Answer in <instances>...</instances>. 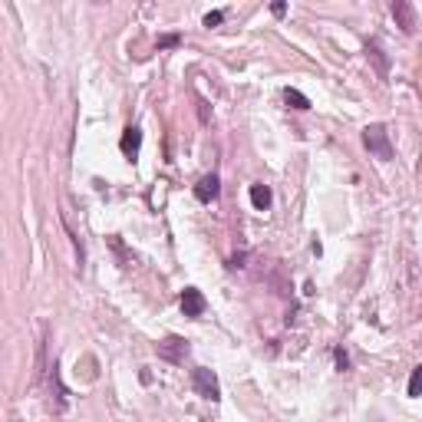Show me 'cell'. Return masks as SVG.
Returning <instances> with one entry per match:
<instances>
[{
    "instance_id": "8",
    "label": "cell",
    "mask_w": 422,
    "mask_h": 422,
    "mask_svg": "<svg viewBox=\"0 0 422 422\" xmlns=\"http://www.w3.org/2000/svg\"><path fill=\"white\" fill-rule=\"evenodd\" d=\"M271 202H274V195H271L268 185H251V205L258 208V211H268Z\"/></svg>"
},
{
    "instance_id": "4",
    "label": "cell",
    "mask_w": 422,
    "mask_h": 422,
    "mask_svg": "<svg viewBox=\"0 0 422 422\" xmlns=\"http://www.w3.org/2000/svg\"><path fill=\"white\" fill-rule=\"evenodd\" d=\"M205 307H208L205 294L198 291V287H185V291H182V310H185V317H202V314H205Z\"/></svg>"
},
{
    "instance_id": "11",
    "label": "cell",
    "mask_w": 422,
    "mask_h": 422,
    "mask_svg": "<svg viewBox=\"0 0 422 422\" xmlns=\"http://www.w3.org/2000/svg\"><path fill=\"white\" fill-rule=\"evenodd\" d=\"M409 396H422V363L412 369V376H409Z\"/></svg>"
},
{
    "instance_id": "12",
    "label": "cell",
    "mask_w": 422,
    "mask_h": 422,
    "mask_svg": "<svg viewBox=\"0 0 422 422\" xmlns=\"http://www.w3.org/2000/svg\"><path fill=\"white\" fill-rule=\"evenodd\" d=\"M182 44V37L178 33H165V37H159V50H172V46Z\"/></svg>"
},
{
    "instance_id": "14",
    "label": "cell",
    "mask_w": 422,
    "mask_h": 422,
    "mask_svg": "<svg viewBox=\"0 0 422 422\" xmlns=\"http://www.w3.org/2000/svg\"><path fill=\"white\" fill-rule=\"evenodd\" d=\"M225 20V13L221 11H211V13H205V27H218V23Z\"/></svg>"
},
{
    "instance_id": "9",
    "label": "cell",
    "mask_w": 422,
    "mask_h": 422,
    "mask_svg": "<svg viewBox=\"0 0 422 422\" xmlns=\"http://www.w3.org/2000/svg\"><path fill=\"white\" fill-rule=\"evenodd\" d=\"M367 56H369V60H373V63H376L379 76H386V73H390V60L383 56V46H379L376 40H369V44H367Z\"/></svg>"
},
{
    "instance_id": "13",
    "label": "cell",
    "mask_w": 422,
    "mask_h": 422,
    "mask_svg": "<svg viewBox=\"0 0 422 422\" xmlns=\"http://www.w3.org/2000/svg\"><path fill=\"white\" fill-rule=\"evenodd\" d=\"M334 357H336V367H340V373H347V369H350V357H347V353L336 347V350H334Z\"/></svg>"
},
{
    "instance_id": "2",
    "label": "cell",
    "mask_w": 422,
    "mask_h": 422,
    "mask_svg": "<svg viewBox=\"0 0 422 422\" xmlns=\"http://www.w3.org/2000/svg\"><path fill=\"white\" fill-rule=\"evenodd\" d=\"M192 386H195V393L202 400H211V402L221 400V383H218V376L211 369H205V367L192 369Z\"/></svg>"
},
{
    "instance_id": "15",
    "label": "cell",
    "mask_w": 422,
    "mask_h": 422,
    "mask_svg": "<svg viewBox=\"0 0 422 422\" xmlns=\"http://www.w3.org/2000/svg\"><path fill=\"white\" fill-rule=\"evenodd\" d=\"M271 13H274V17H284V13H287V4H281V0L271 4Z\"/></svg>"
},
{
    "instance_id": "5",
    "label": "cell",
    "mask_w": 422,
    "mask_h": 422,
    "mask_svg": "<svg viewBox=\"0 0 422 422\" xmlns=\"http://www.w3.org/2000/svg\"><path fill=\"white\" fill-rule=\"evenodd\" d=\"M393 20H396V27H400L402 33L416 30V11H412V4H406V0H396V4H393Z\"/></svg>"
},
{
    "instance_id": "3",
    "label": "cell",
    "mask_w": 422,
    "mask_h": 422,
    "mask_svg": "<svg viewBox=\"0 0 422 422\" xmlns=\"http://www.w3.org/2000/svg\"><path fill=\"white\" fill-rule=\"evenodd\" d=\"M159 357L169 360V363H185V357H188V340H182V336L162 340V343H159Z\"/></svg>"
},
{
    "instance_id": "7",
    "label": "cell",
    "mask_w": 422,
    "mask_h": 422,
    "mask_svg": "<svg viewBox=\"0 0 422 422\" xmlns=\"http://www.w3.org/2000/svg\"><path fill=\"white\" fill-rule=\"evenodd\" d=\"M139 145H142V129L129 126V129L122 132V139H119L122 155H126V159H136V155H139Z\"/></svg>"
},
{
    "instance_id": "10",
    "label": "cell",
    "mask_w": 422,
    "mask_h": 422,
    "mask_svg": "<svg viewBox=\"0 0 422 422\" xmlns=\"http://www.w3.org/2000/svg\"><path fill=\"white\" fill-rule=\"evenodd\" d=\"M284 99H287V106H291V109H310V99L303 96L301 89L287 86V89H284Z\"/></svg>"
},
{
    "instance_id": "1",
    "label": "cell",
    "mask_w": 422,
    "mask_h": 422,
    "mask_svg": "<svg viewBox=\"0 0 422 422\" xmlns=\"http://www.w3.org/2000/svg\"><path fill=\"white\" fill-rule=\"evenodd\" d=\"M363 145L369 149V155H376L379 162H393V155H396L390 142V132H386L383 122H373V126L363 129Z\"/></svg>"
},
{
    "instance_id": "6",
    "label": "cell",
    "mask_w": 422,
    "mask_h": 422,
    "mask_svg": "<svg viewBox=\"0 0 422 422\" xmlns=\"http://www.w3.org/2000/svg\"><path fill=\"white\" fill-rule=\"evenodd\" d=\"M218 195H221V182H218V175H205V178L195 185V198L202 202V205L218 202Z\"/></svg>"
}]
</instances>
